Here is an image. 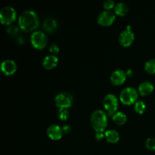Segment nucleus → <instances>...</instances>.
<instances>
[{"mask_svg": "<svg viewBox=\"0 0 155 155\" xmlns=\"http://www.w3.org/2000/svg\"><path fill=\"white\" fill-rule=\"evenodd\" d=\"M39 21L38 15L34 11L27 10L23 12L18 18V25L25 32L33 31L39 27Z\"/></svg>", "mask_w": 155, "mask_h": 155, "instance_id": "obj_1", "label": "nucleus"}, {"mask_svg": "<svg viewBox=\"0 0 155 155\" xmlns=\"http://www.w3.org/2000/svg\"><path fill=\"white\" fill-rule=\"evenodd\" d=\"M90 122L95 133H104L107 126V117L101 110H96L90 117Z\"/></svg>", "mask_w": 155, "mask_h": 155, "instance_id": "obj_2", "label": "nucleus"}, {"mask_svg": "<svg viewBox=\"0 0 155 155\" xmlns=\"http://www.w3.org/2000/svg\"><path fill=\"white\" fill-rule=\"evenodd\" d=\"M138 92L133 87H127L122 90L120 95V100L121 102L126 105L135 104L138 101Z\"/></svg>", "mask_w": 155, "mask_h": 155, "instance_id": "obj_3", "label": "nucleus"}, {"mask_svg": "<svg viewBox=\"0 0 155 155\" xmlns=\"http://www.w3.org/2000/svg\"><path fill=\"white\" fill-rule=\"evenodd\" d=\"M103 105L107 114L110 117H113L114 114L117 113L119 101L116 95L113 94H107L103 99Z\"/></svg>", "mask_w": 155, "mask_h": 155, "instance_id": "obj_4", "label": "nucleus"}, {"mask_svg": "<svg viewBox=\"0 0 155 155\" xmlns=\"http://www.w3.org/2000/svg\"><path fill=\"white\" fill-rule=\"evenodd\" d=\"M30 41L35 48L43 49L48 44V38L42 31H34L30 36Z\"/></svg>", "mask_w": 155, "mask_h": 155, "instance_id": "obj_5", "label": "nucleus"}, {"mask_svg": "<svg viewBox=\"0 0 155 155\" xmlns=\"http://www.w3.org/2000/svg\"><path fill=\"white\" fill-rule=\"evenodd\" d=\"M16 11L12 6H5L0 12V21L4 25H9L16 19Z\"/></svg>", "mask_w": 155, "mask_h": 155, "instance_id": "obj_6", "label": "nucleus"}, {"mask_svg": "<svg viewBox=\"0 0 155 155\" xmlns=\"http://www.w3.org/2000/svg\"><path fill=\"white\" fill-rule=\"evenodd\" d=\"M56 106L59 108H67L71 107L74 102L73 96L70 93L66 92H60L54 98Z\"/></svg>", "mask_w": 155, "mask_h": 155, "instance_id": "obj_7", "label": "nucleus"}, {"mask_svg": "<svg viewBox=\"0 0 155 155\" xmlns=\"http://www.w3.org/2000/svg\"><path fill=\"white\" fill-rule=\"evenodd\" d=\"M116 17L115 14L110 11H104L98 15L97 21L99 25L103 27H108L114 22Z\"/></svg>", "mask_w": 155, "mask_h": 155, "instance_id": "obj_8", "label": "nucleus"}, {"mask_svg": "<svg viewBox=\"0 0 155 155\" xmlns=\"http://www.w3.org/2000/svg\"><path fill=\"white\" fill-rule=\"evenodd\" d=\"M135 39V35L130 30V27H127L126 30L121 32L119 36V42L124 47H128L133 42Z\"/></svg>", "mask_w": 155, "mask_h": 155, "instance_id": "obj_9", "label": "nucleus"}, {"mask_svg": "<svg viewBox=\"0 0 155 155\" xmlns=\"http://www.w3.org/2000/svg\"><path fill=\"white\" fill-rule=\"evenodd\" d=\"M46 133L48 138H50L51 140L57 141L61 139L64 133L62 128H61L58 125L53 124V125L49 126L48 127Z\"/></svg>", "mask_w": 155, "mask_h": 155, "instance_id": "obj_10", "label": "nucleus"}, {"mask_svg": "<svg viewBox=\"0 0 155 155\" xmlns=\"http://www.w3.org/2000/svg\"><path fill=\"white\" fill-rule=\"evenodd\" d=\"M127 80V74L123 70H117L110 76V82L114 86H120L124 83Z\"/></svg>", "mask_w": 155, "mask_h": 155, "instance_id": "obj_11", "label": "nucleus"}, {"mask_svg": "<svg viewBox=\"0 0 155 155\" xmlns=\"http://www.w3.org/2000/svg\"><path fill=\"white\" fill-rule=\"evenodd\" d=\"M1 69L6 76H11L17 71V64L13 60H5L1 64Z\"/></svg>", "mask_w": 155, "mask_h": 155, "instance_id": "obj_12", "label": "nucleus"}, {"mask_svg": "<svg viewBox=\"0 0 155 155\" xmlns=\"http://www.w3.org/2000/svg\"><path fill=\"white\" fill-rule=\"evenodd\" d=\"M58 63V58L56 55L51 54V55H47L42 61V67L45 69L51 70L55 68Z\"/></svg>", "mask_w": 155, "mask_h": 155, "instance_id": "obj_13", "label": "nucleus"}, {"mask_svg": "<svg viewBox=\"0 0 155 155\" xmlns=\"http://www.w3.org/2000/svg\"><path fill=\"white\" fill-rule=\"evenodd\" d=\"M138 91L142 96H147V95H149L154 91V86L151 82L144 81L142 83H140Z\"/></svg>", "mask_w": 155, "mask_h": 155, "instance_id": "obj_14", "label": "nucleus"}, {"mask_svg": "<svg viewBox=\"0 0 155 155\" xmlns=\"http://www.w3.org/2000/svg\"><path fill=\"white\" fill-rule=\"evenodd\" d=\"M43 28L48 33H54L58 29L57 21L51 18H46L43 22Z\"/></svg>", "mask_w": 155, "mask_h": 155, "instance_id": "obj_15", "label": "nucleus"}, {"mask_svg": "<svg viewBox=\"0 0 155 155\" xmlns=\"http://www.w3.org/2000/svg\"><path fill=\"white\" fill-rule=\"evenodd\" d=\"M104 138L110 143H117L120 139L119 133L114 130H109L104 133Z\"/></svg>", "mask_w": 155, "mask_h": 155, "instance_id": "obj_16", "label": "nucleus"}, {"mask_svg": "<svg viewBox=\"0 0 155 155\" xmlns=\"http://www.w3.org/2000/svg\"><path fill=\"white\" fill-rule=\"evenodd\" d=\"M114 12L119 16H124L128 12V6L124 2H118L115 5Z\"/></svg>", "mask_w": 155, "mask_h": 155, "instance_id": "obj_17", "label": "nucleus"}, {"mask_svg": "<svg viewBox=\"0 0 155 155\" xmlns=\"http://www.w3.org/2000/svg\"><path fill=\"white\" fill-rule=\"evenodd\" d=\"M114 122L117 125H124L127 121V117L124 112H117L114 116L112 117Z\"/></svg>", "mask_w": 155, "mask_h": 155, "instance_id": "obj_18", "label": "nucleus"}, {"mask_svg": "<svg viewBox=\"0 0 155 155\" xmlns=\"http://www.w3.org/2000/svg\"><path fill=\"white\" fill-rule=\"evenodd\" d=\"M145 70L148 74H155V58L150 59L145 63Z\"/></svg>", "mask_w": 155, "mask_h": 155, "instance_id": "obj_19", "label": "nucleus"}, {"mask_svg": "<svg viewBox=\"0 0 155 155\" xmlns=\"http://www.w3.org/2000/svg\"><path fill=\"white\" fill-rule=\"evenodd\" d=\"M134 109L136 113L142 114L146 110V104H145L143 101L142 100H138L134 104Z\"/></svg>", "mask_w": 155, "mask_h": 155, "instance_id": "obj_20", "label": "nucleus"}, {"mask_svg": "<svg viewBox=\"0 0 155 155\" xmlns=\"http://www.w3.org/2000/svg\"><path fill=\"white\" fill-rule=\"evenodd\" d=\"M58 118L61 120H67L69 117V111L67 108H59L58 111Z\"/></svg>", "mask_w": 155, "mask_h": 155, "instance_id": "obj_21", "label": "nucleus"}, {"mask_svg": "<svg viewBox=\"0 0 155 155\" xmlns=\"http://www.w3.org/2000/svg\"><path fill=\"white\" fill-rule=\"evenodd\" d=\"M145 147L150 151H155V139L149 138L145 142Z\"/></svg>", "mask_w": 155, "mask_h": 155, "instance_id": "obj_22", "label": "nucleus"}, {"mask_svg": "<svg viewBox=\"0 0 155 155\" xmlns=\"http://www.w3.org/2000/svg\"><path fill=\"white\" fill-rule=\"evenodd\" d=\"M103 7L106 9V11H109L111 8H114L115 4L114 2L112 1V0H106L103 3Z\"/></svg>", "mask_w": 155, "mask_h": 155, "instance_id": "obj_23", "label": "nucleus"}, {"mask_svg": "<svg viewBox=\"0 0 155 155\" xmlns=\"http://www.w3.org/2000/svg\"><path fill=\"white\" fill-rule=\"evenodd\" d=\"M49 51L51 53V54H53L54 55H55L56 54H58V53L59 52L58 45L55 43L51 44L49 46Z\"/></svg>", "mask_w": 155, "mask_h": 155, "instance_id": "obj_24", "label": "nucleus"}, {"mask_svg": "<svg viewBox=\"0 0 155 155\" xmlns=\"http://www.w3.org/2000/svg\"><path fill=\"white\" fill-rule=\"evenodd\" d=\"M7 31L9 33H10L12 36H15V34H17L18 32V29L16 27H15V26H12V27H10L9 28H8Z\"/></svg>", "mask_w": 155, "mask_h": 155, "instance_id": "obj_25", "label": "nucleus"}, {"mask_svg": "<svg viewBox=\"0 0 155 155\" xmlns=\"http://www.w3.org/2000/svg\"><path fill=\"white\" fill-rule=\"evenodd\" d=\"M104 137V133H95V139L98 141L101 140Z\"/></svg>", "mask_w": 155, "mask_h": 155, "instance_id": "obj_26", "label": "nucleus"}, {"mask_svg": "<svg viewBox=\"0 0 155 155\" xmlns=\"http://www.w3.org/2000/svg\"><path fill=\"white\" fill-rule=\"evenodd\" d=\"M62 130H63V133H66V134H68L71 131V128L69 125H64L62 127Z\"/></svg>", "mask_w": 155, "mask_h": 155, "instance_id": "obj_27", "label": "nucleus"}]
</instances>
